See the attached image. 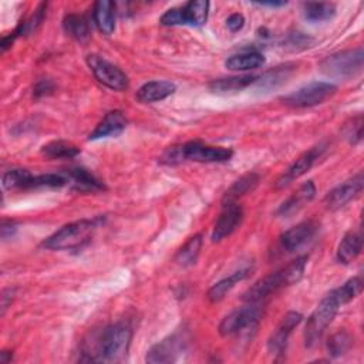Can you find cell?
I'll list each match as a JSON object with an SVG mask.
<instances>
[{
  "instance_id": "6da1fadb",
  "label": "cell",
  "mask_w": 364,
  "mask_h": 364,
  "mask_svg": "<svg viewBox=\"0 0 364 364\" xmlns=\"http://www.w3.org/2000/svg\"><path fill=\"white\" fill-rule=\"evenodd\" d=\"M132 340V329L125 323L106 328L99 335L91 336V342H84V361L121 363L127 358Z\"/></svg>"
},
{
  "instance_id": "7a4b0ae2",
  "label": "cell",
  "mask_w": 364,
  "mask_h": 364,
  "mask_svg": "<svg viewBox=\"0 0 364 364\" xmlns=\"http://www.w3.org/2000/svg\"><path fill=\"white\" fill-rule=\"evenodd\" d=\"M306 265L307 256H299L285 267L276 270L275 273H270V275L265 276L263 279H259L253 286L246 290V293L244 295V300L251 304H256L266 298L275 295L281 289L298 284L303 276Z\"/></svg>"
},
{
  "instance_id": "3957f363",
  "label": "cell",
  "mask_w": 364,
  "mask_h": 364,
  "mask_svg": "<svg viewBox=\"0 0 364 364\" xmlns=\"http://www.w3.org/2000/svg\"><path fill=\"white\" fill-rule=\"evenodd\" d=\"M102 223V218L80 219L62 226L52 237L46 239L41 246L50 251H70L84 246Z\"/></svg>"
},
{
  "instance_id": "277c9868",
  "label": "cell",
  "mask_w": 364,
  "mask_h": 364,
  "mask_svg": "<svg viewBox=\"0 0 364 364\" xmlns=\"http://www.w3.org/2000/svg\"><path fill=\"white\" fill-rule=\"evenodd\" d=\"M340 306H342V302L337 298L335 290H332L329 295H326L322 299V302L317 304L314 312L310 314L306 329H304L306 347L312 349L322 340L325 332L328 330V328L333 322V318L336 317Z\"/></svg>"
},
{
  "instance_id": "5b68a950",
  "label": "cell",
  "mask_w": 364,
  "mask_h": 364,
  "mask_svg": "<svg viewBox=\"0 0 364 364\" xmlns=\"http://www.w3.org/2000/svg\"><path fill=\"white\" fill-rule=\"evenodd\" d=\"M337 87L330 83L325 81H314L307 85L300 87L295 93L284 97V103L290 107L298 108H306V107H314L325 103L330 97L336 94Z\"/></svg>"
},
{
  "instance_id": "8992f818",
  "label": "cell",
  "mask_w": 364,
  "mask_h": 364,
  "mask_svg": "<svg viewBox=\"0 0 364 364\" xmlns=\"http://www.w3.org/2000/svg\"><path fill=\"white\" fill-rule=\"evenodd\" d=\"M363 49H354V50H347L342 52L333 56L326 57L321 67L322 71L333 76V77H350L354 76L356 73H360L363 69Z\"/></svg>"
},
{
  "instance_id": "52a82bcc",
  "label": "cell",
  "mask_w": 364,
  "mask_h": 364,
  "mask_svg": "<svg viewBox=\"0 0 364 364\" xmlns=\"http://www.w3.org/2000/svg\"><path fill=\"white\" fill-rule=\"evenodd\" d=\"M260 318V309L255 304L241 307L227 314L219 325V333L225 337L239 335L246 329H255Z\"/></svg>"
},
{
  "instance_id": "ba28073f",
  "label": "cell",
  "mask_w": 364,
  "mask_h": 364,
  "mask_svg": "<svg viewBox=\"0 0 364 364\" xmlns=\"http://www.w3.org/2000/svg\"><path fill=\"white\" fill-rule=\"evenodd\" d=\"M179 147L181 161H195V162H226L234 155L231 148L204 146L198 141H191Z\"/></svg>"
},
{
  "instance_id": "9c48e42d",
  "label": "cell",
  "mask_w": 364,
  "mask_h": 364,
  "mask_svg": "<svg viewBox=\"0 0 364 364\" xmlns=\"http://www.w3.org/2000/svg\"><path fill=\"white\" fill-rule=\"evenodd\" d=\"M87 64L91 71H93L94 77L106 87L117 91L125 90L128 87V77L125 76V73L106 59L91 55L87 57Z\"/></svg>"
},
{
  "instance_id": "30bf717a",
  "label": "cell",
  "mask_w": 364,
  "mask_h": 364,
  "mask_svg": "<svg viewBox=\"0 0 364 364\" xmlns=\"http://www.w3.org/2000/svg\"><path fill=\"white\" fill-rule=\"evenodd\" d=\"M318 230H321V225L318 222L309 219L298 223L296 226L290 227L289 231H286L281 237V246L284 251L293 253L309 245L314 237L317 235Z\"/></svg>"
},
{
  "instance_id": "8fae6325",
  "label": "cell",
  "mask_w": 364,
  "mask_h": 364,
  "mask_svg": "<svg viewBox=\"0 0 364 364\" xmlns=\"http://www.w3.org/2000/svg\"><path fill=\"white\" fill-rule=\"evenodd\" d=\"M186 337L181 333H175L162 342L157 343L147 353V361L153 364L158 363H174L178 360L181 353L186 349Z\"/></svg>"
},
{
  "instance_id": "7c38bea8",
  "label": "cell",
  "mask_w": 364,
  "mask_h": 364,
  "mask_svg": "<svg viewBox=\"0 0 364 364\" xmlns=\"http://www.w3.org/2000/svg\"><path fill=\"white\" fill-rule=\"evenodd\" d=\"M242 218H244V211L237 202L225 204L223 211L220 212V215L214 226L212 242H219L230 235H232L239 227Z\"/></svg>"
},
{
  "instance_id": "4fadbf2b",
  "label": "cell",
  "mask_w": 364,
  "mask_h": 364,
  "mask_svg": "<svg viewBox=\"0 0 364 364\" xmlns=\"http://www.w3.org/2000/svg\"><path fill=\"white\" fill-rule=\"evenodd\" d=\"M364 179H363V172H358L353 178L347 179L343 184L336 187L333 191H330L326 195V205L329 209L336 211L347 205L350 201H353L356 197H358L363 191Z\"/></svg>"
},
{
  "instance_id": "5bb4252c",
  "label": "cell",
  "mask_w": 364,
  "mask_h": 364,
  "mask_svg": "<svg viewBox=\"0 0 364 364\" xmlns=\"http://www.w3.org/2000/svg\"><path fill=\"white\" fill-rule=\"evenodd\" d=\"M303 316L296 312H289L276 328V330L272 333L267 342V350L273 356H279L286 350L288 340L292 332L302 323Z\"/></svg>"
},
{
  "instance_id": "9a60e30c",
  "label": "cell",
  "mask_w": 364,
  "mask_h": 364,
  "mask_svg": "<svg viewBox=\"0 0 364 364\" xmlns=\"http://www.w3.org/2000/svg\"><path fill=\"white\" fill-rule=\"evenodd\" d=\"M325 146L321 144L317 147H313L310 148L309 151H306L304 154H302L296 161L295 164H292V167L278 179L276 182V188H284L286 186H289L290 182H293L295 179L300 178L302 175H304L313 165L314 162L321 158V155L323 154L325 151Z\"/></svg>"
},
{
  "instance_id": "2e32d148",
  "label": "cell",
  "mask_w": 364,
  "mask_h": 364,
  "mask_svg": "<svg viewBox=\"0 0 364 364\" xmlns=\"http://www.w3.org/2000/svg\"><path fill=\"white\" fill-rule=\"evenodd\" d=\"M125 127H127L125 115L118 110L110 111L94 128V131L90 134L88 140L96 141L102 139H108V136H118L120 134H122Z\"/></svg>"
},
{
  "instance_id": "e0dca14e",
  "label": "cell",
  "mask_w": 364,
  "mask_h": 364,
  "mask_svg": "<svg viewBox=\"0 0 364 364\" xmlns=\"http://www.w3.org/2000/svg\"><path fill=\"white\" fill-rule=\"evenodd\" d=\"M316 195V187L313 181H307L292 195L289 197L278 209V215L284 218H289L293 214L299 212L306 204H309Z\"/></svg>"
},
{
  "instance_id": "ac0fdd59",
  "label": "cell",
  "mask_w": 364,
  "mask_h": 364,
  "mask_svg": "<svg viewBox=\"0 0 364 364\" xmlns=\"http://www.w3.org/2000/svg\"><path fill=\"white\" fill-rule=\"evenodd\" d=\"M175 90L176 87L171 81H165V80L150 81L139 88L135 97L141 103H157L172 96L175 93Z\"/></svg>"
},
{
  "instance_id": "d6986e66",
  "label": "cell",
  "mask_w": 364,
  "mask_h": 364,
  "mask_svg": "<svg viewBox=\"0 0 364 364\" xmlns=\"http://www.w3.org/2000/svg\"><path fill=\"white\" fill-rule=\"evenodd\" d=\"M209 2L206 0H192L186 6L181 8V20L182 26H204L208 20Z\"/></svg>"
},
{
  "instance_id": "ffe728a7",
  "label": "cell",
  "mask_w": 364,
  "mask_h": 364,
  "mask_svg": "<svg viewBox=\"0 0 364 364\" xmlns=\"http://www.w3.org/2000/svg\"><path fill=\"white\" fill-rule=\"evenodd\" d=\"M363 249V237L360 232H349L344 235L342 242L339 244L337 248V260L340 263L349 265L353 262L361 252Z\"/></svg>"
},
{
  "instance_id": "44dd1931",
  "label": "cell",
  "mask_w": 364,
  "mask_h": 364,
  "mask_svg": "<svg viewBox=\"0 0 364 364\" xmlns=\"http://www.w3.org/2000/svg\"><path fill=\"white\" fill-rule=\"evenodd\" d=\"M73 182V186L77 191L81 192H97L104 191L103 182H100L93 174H90L84 168H76L69 171V182Z\"/></svg>"
},
{
  "instance_id": "7402d4cb",
  "label": "cell",
  "mask_w": 364,
  "mask_h": 364,
  "mask_svg": "<svg viewBox=\"0 0 364 364\" xmlns=\"http://www.w3.org/2000/svg\"><path fill=\"white\" fill-rule=\"evenodd\" d=\"M258 184H259V175L255 172L241 176L238 181L234 182V186L225 192L222 204L225 205V204L237 202L238 198L244 197L248 192H252L258 187Z\"/></svg>"
},
{
  "instance_id": "603a6c76",
  "label": "cell",
  "mask_w": 364,
  "mask_h": 364,
  "mask_svg": "<svg viewBox=\"0 0 364 364\" xmlns=\"http://www.w3.org/2000/svg\"><path fill=\"white\" fill-rule=\"evenodd\" d=\"M265 64V57L259 52H244L234 55L225 62L226 69L232 71H248L255 70Z\"/></svg>"
},
{
  "instance_id": "cb8c5ba5",
  "label": "cell",
  "mask_w": 364,
  "mask_h": 364,
  "mask_svg": "<svg viewBox=\"0 0 364 364\" xmlns=\"http://www.w3.org/2000/svg\"><path fill=\"white\" fill-rule=\"evenodd\" d=\"M94 22L102 33L110 36L115 29V6L111 2H97L94 6Z\"/></svg>"
},
{
  "instance_id": "d4e9b609",
  "label": "cell",
  "mask_w": 364,
  "mask_h": 364,
  "mask_svg": "<svg viewBox=\"0 0 364 364\" xmlns=\"http://www.w3.org/2000/svg\"><path fill=\"white\" fill-rule=\"evenodd\" d=\"M246 276H248V270H239V272H235L234 275L227 276V278L219 281L218 284H215V285L209 289V292H208V299H209V302H212V303L220 302L227 293H230V292L235 288V285H237L238 282L244 281Z\"/></svg>"
},
{
  "instance_id": "484cf974",
  "label": "cell",
  "mask_w": 364,
  "mask_h": 364,
  "mask_svg": "<svg viewBox=\"0 0 364 364\" xmlns=\"http://www.w3.org/2000/svg\"><path fill=\"white\" fill-rule=\"evenodd\" d=\"M258 77L255 76H238V77H227L218 78L209 83V88L214 93H227V91H239L246 88L248 85L256 83Z\"/></svg>"
},
{
  "instance_id": "4316f807",
  "label": "cell",
  "mask_w": 364,
  "mask_h": 364,
  "mask_svg": "<svg viewBox=\"0 0 364 364\" xmlns=\"http://www.w3.org/2000/svg\"><path fill=\"white\" fill-rule=\"evenodd\" d=\"M201 248H202V237L201 235L192 237L184 246L178 251V253L175 256V262L179 266H184V267L192 266L200 256Z\"/></svg>"
},
{
  "instance_id": "83f0119b",
  "label": "cell",
  "mask_w": 364,
  "mask_h": 364,
  "mask_svg": "<svg viewBox=\"0 0 364 364\" xmlns=\"http://www.w3.org/2000/svg\"><path fill=\"white\" fill-rule=\"evenodd\" d=\"M69 178L63 174H41L31 175L29 179L26 190H38V188H62L67 186Z\"/></svg>"
},
{
  "instance_id": "f1b7e54d",
  "label": "cell",
  "mask_w": 364,
  "mask_h": 364,
  "mask_svg": "<svg viewBox=\"0 0 364 364\" xmlns=\"http://www.w3.org/2000/svg\"><path fill=\"white\" fill-rule=\"evenodd\" d=\"M303 15L313 23L328 22L336 15V6L333 4H304Z\"/></svg>"
},
{
  "instance_id": "f546056e",
  "label": "cell",
  "mask_w": 364,
  "mask_h": 364,
  "mask_svg": "<svg viewBox=\"0 0 364 364\" xmlns=\"http://www.w3.org/2000/svg\"><path fill=\"white\" fill-rule=\"evenodd\" d=\"M63 26H64V30L66 33L76 38L77 41L83 43L85 40H88L90 37V27H88V23L87 20L80 16V15H67L64 18V22H63Z\"/></svg>"
},
{
  "instance_id": "4dcf8cb0",
  "label": "cell",
  "mask_w": 364,
  "mask_h": 364,
  "mask_svg": "<svg viewBox=\"0 0 364 364\" xmlns=\"http://www.w3.org/2000/svg\"><path fill=\"white\" fill-rule=\"evenodd\" d=\"M292 67H293V66L286 64V66H281V67L273 69V70L265 73L263 76L258 77L256 84H259V85L263 87V88H272V87L275 88V87H278L279 84L285 83V81L289 78V76H290L292 71H293Z\"/></svg>"
},
{
  "instance_id": "1f68e13d",
  "label": "cell",
  "mask_w": 364,
  "mask_h": 364,
  "mask_svg": "<svg viewBox=\"0 0 364 364\" xmlns=\"http://www.w3.org/2000/svg\"><path fill=\"white\" fill-rule=\"evenodd\" d=\"M353 346V337L346 330H339L328 340V353L332 357L344 356Z\"/></svg>"
},
{
  "instance_id": "d6a6232c",
  "label": "cell",
  "mask_w": 364,
  "mask_h": 364,
  "mask_svg": "<svg viewBox=\"0 0 364 364\" xmlns=\"http://www.w3.org/2000/svg\"><path fill=\"white\" fill-rule=\"evenodd\" d=\"M41 153L46 157L57 160V158H74L80 154V150L76 146L66 141H52L43 147Z\"/></svg>"
},
{
  "instance_id": "836d02e7",
  "label": "cell",
  "mask_w": 364,
  "mask_h": 364,
  "mask_svg": "<svg viewBox=\"0 0 364 364\" xmlns=\"http://www.w3.org/2000/svg\"><path fill=\"white\" fill-rule=\"evenodd\" d=\"M31 174L27 169H12L4 175V188L8 191L13 190H26V186Z\"/></svg>"
},
{
  "instance_id": "e575fe53",
  "label": "cell",
  "mask_w": 364,
  "mask_h": 364,
  "mask_svg": "<svg viewBox=\"0 0 364 364\" xmlns=\"http://www.w3.org/2000/svg\"><path fill=\"white\" fill-rule=\"evenodd\" d=\"M361 290H363V281L360 276H356V278L347 281L340 288L335 289L342 304H346V303L351 302L353 299H356L361 293Z\"/></svg>"
},
{
  "instance_id": "d590c367",
  "label": "cell",
  "mask_w": 364,
  "mask_h": 364,
  "mask_svg": "<svg viewBox=\"0 0 364 364\" xmlns=\"http://www.w3.org/2000/svg\"><path fill=\"white\" fill-rule=\"evenodd\" d=\"M361 135H363V117L357 115L356 118H353L351 124L346 127V139L351 144H357L361 141Z\"/></svg>"
},
{
  "instance_id": "8d00e7d4",
  "label": "cell",
  "mask_w": 364,
  "mask_h": 364,
  "mask_svg": "<svg viewBox=\"0 0 364 364\" xmlns=\"http://www.w3.org/2000/svg\"><path fill=\"white\" fill-rule=\"evenodd\" d=\"M55 90V84L50 80H40L33 90V96L36 99H41L46 96H50Z\"/></svg>"
},
{
  "instance_id": "74e56055",
  "label": "cell",
  "mask_w": 364,
  "mask_h": 364,
  "mask_svg": "<svg viewBox=\"0 0 364 364\" xmlns=\"http://www.w3.org/2000/svg\"><path fill=\"white\" fill-rule=\"evenodd\" d=\"M245 26V18L241 13H234L226 19V27L231 31H239Z\"/></svg>"
},
{
  "instance_id": "f35d334b",
  "label": "cell",
  "mask_w": 364,
  "mask_h": 364,
  "mask_svg": "<svg viewBox=\"0 0 364 364\" xmlns=\"http://www.w3.org/2000/svg\"><path fill=\"white\" fill-rule=\"evenodd\" d=\"M0 231H2V239H9L15 235L16 232V225L13 222H8V220H4L2 223V227H0Z\"/></svg>"
},
{
  "instance_id": "ab89813d",
  "label": "cell",
  "mask_w": 364,
  "mask_h": 364,
  "mask_svg": "<svg viewBox=\"0 0 364 364\" xmlns=\"http://www.w3.org/2000/svg\"><path fill=\"white\" fill-rule=\"evenodd\" d=\"M12 289H8V290H4V295H2V313H5V310L8 309L9 306V299H12Z\"/></svg>"
},
{
  "instance_id": "60d3db41",
  "label": "cell",
  "mask_w": 364,
  "mask_h": 364,
  "mask_svg": "<svg viewBox=\"0 0 364 364\" xmlns=\"http://www.w3.org/2000/svg\"><path fill=\"white\" fill-rule=\"evenodd\" d=\"M259 5L267 6V8H282V6H286V2H262Z\"/></svg>"
},
{
  "instance_id": "b9f144b4",
  "label": "cell",
  "mask_w": 364,
  "mask_h": 364,
  "mask_svg": "<svg viewBox=\"0 0 364 364\" xmlns=\"http://www.w3.org/2000/svg\"><path fill=\"white\" fill-rule=\"evenodd\" d=\"M12 360V353H9V351H4V353H0V363H9Z\"/></svg>"
}]
</instances>
